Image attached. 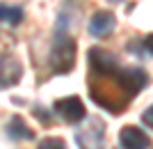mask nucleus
I'll return each instance as SVG.
<instances>
[{
    "label": "nucleus",
    "instance_id": "nucleus-10",
    "mask_svg": "<svg viewBox=\"0 0 153 149\" xmlns=\"http://www.w3.org/2000/svg\"><path fill=\"white\" fill-rule=\"evenodd\" d=\"M7 133H9V138H14V140H34V131L27 129V124L23 122L21 115H14L12 119H9Z\"/></svg>",
    "mask_w": 153,
    "mask_h": 149
},
{
    "label": "nucleus",
    "instance_id": "nucleus-14",
    "mask_svg": "<svg viewBox=\"0 0 153 149\" xmlns=\"http://www.w3.org/2000/svg\"><path fill=\"white\" fill-rule=\"evenodd\" d=\"M144 48H146V51L153 55V34H149V37L144 39Z\"/></svg>",
    "mask_w": 153,
    "mask_h": 149
},
{
    "label": "nucleus",
    "instance_id": "nucleus-12",
    "mask_svg": "<svg viewBox=\"0 0 153 149\" xmlns=\"http://www.w3.org/2000/svg\"><path fill=\"white\" fill-rule=\"evenodd\" d=\"M37 149H66V142L62 138H46V140L39 142Z\"/></svg>",
    "mask_w": 153,
    "mask_h": 149
},
{
    "label": "nucleus",
    "instance_id": "nucleus-7",
    "mask_svg": "<svg viewBox=\"0 0 153 149\" xmlns=\"http://www.w3.org/2000/svg\"><path fill=\"white\" fill-rule=\"evenodd\" d=\"M23 76V64L14 55H2L0 58V90L14 87Z\"/></svg>",
    "mask_w": 153,
    "mask_h": 149
},
{
    "label": "nucleus",
    "instance_id": "nucleus-8",
    "mask_svg": "<svg viewBox=\"0 0 153 149\" xmlns=\"http://www.w3.org/2000/svg\"><path fill=\"white\" fill-rule=\"evenodd\" d=\"M119 145H121V149H149L151 140H149V136L142 129L128 124L119 133Z\"/></svg>",
    "mask_w": 153,
    "mask_h": 149
},
{
    "label": "nucleus",
    "instance_id": "nucleus-1",
    "mask_svg": "<svg viewBox=\"0 0 153 149\" xmlns=\"http://www.w3.org/2000/svg\"><path fill=\"white\" fill-rule=\"evenodd\" d=\"M114 73L89 78V94L101 108L110 110L112 115H121V112L126 110V106L130 103V97L121 90V85L117 83Z\"/></svg>",
    "mask_w": 153,
    "mask_h": 149
},
{
    "label": "nucleus",
    "instance_id": "nucleus-3",
    "mask_svg": "<svg viewBox=\"0 0 153 149\" xmlns=\"http://www.w3.org/2000/svg\"><path fill=\"white\" fill-rule=\"evenodd\" d=\"M78 147L80 149H103L105 147V124L98 117H91L87 126L76 133Z\"/></svg>",
    "mask_w": 153,
    "mask_h": 149
},
{
    "label": "nucleus",
    "instance_id": "nucleus-11",
    "mask_svg": "<svg viewBox=\"0 0 153 149\" xmlns=\"http://www.w3.org/2000/svg\"><path fill=\"white\" fill-rule=\"evenodd\" d=\"M23 21V9L12 5H0V23H9V25H19Z\"/></svg>",
    "mask_w": 153,
    "mask_h": 149
},
{
    "label": "nucleus",
    "instance_id": "nucleus-4",
    "mask_svg": "<svg viewBox=\"0 0 153 149\" xmlns=\"http://www.w3.org/2000/svg\"><path fill=\"white\" fill-rule=\"evenodd\" d=\"M87 60H89V71L91 76H110V73H114L119 69V58H117L114 53L105 51V48H89L87 53Z\"/></svg>",
    "mask_w": 153,
    "mask_h": 149
},
{
    "label": "nucleus",
    "instance_id": "nucleus-9",
    "mask_svg": "<svg viewBox=\"0 0 153 149\" xmlns=\"http://www.w3.org/2000/svg\"><path fill=\"white\" fill-rule=\"evenodd\" d=\"M117 25V16L108 9H98L89 19V34L91 37H108Z\"/></svg>",
    "mask_w": 153,
    "mask_h": 149
},
{
    "label": "nucleus",
    "instance_id": "nucleus-13",
    "mask_svg": "<svg viewBox=\"0 0 153 149\" xmlns=\"http://www.w3.org/2000/svg\"><path fill=\"white\" fill-rule=\"evenodd\" d=\"M142 122L146 124L149 129H153V103L149 106V108H146L144 112H142Z\"/></svg>",
    "mask_w": 153,
    "mask_h": 149
},
{
    "label": "nucleus",
    "instance_id": "nucleus-6",
    "mask_svg": "<svg viewBox=\"0 0 153 149\" xmlns=\"http://www.w3.org/2000/svg\"><path fill=\"white\" fill-rule=\"evenodd\" d=\"M53 110L57 112L64 122H69V124H78V122H82L85 117H87V108H85V103H82L80 97L57 99V101L53 103Z\"/></svg>",
    "mask_w": 153,
    "mask_h": 149
},
{
    "label": "nucleus",
    "instance_id": "nucleus-2",
    "mask_svg": "<svg viewBox=\"0 0 153 149\" xmlns=\"http://www.w3.org/2000/svg\"><path fill=\"white\" fill-rule=\"evenodd\" d=\"M76 55H78V48H76L73 37H69L66 32L57 34V37L53 39V46H51L48 69L55 76H64V73H69L76 67Z\"/></svg>",
    "mask_w": 153,
    "mask_h": 149
},
{
    "label": "nucleus",
    "instance_id": "nucleus-5",
    "mask_svg": "<svg viewBox=\"0 0 153 149\" xmlns=\"http://www.w3.org/2000/svg\"><path fill=\"white\" fill-rule=\"evenodd\" d=\"M114 78H117V83L121 85V90L126 92L130 99L137 97V94L149 85L146 71H144V69H137V67H130V69H121V67H119L117 73H114Z\"/></svg>",
    "mask_w": 153,
    "mask_h": 149
}]
</instances>
